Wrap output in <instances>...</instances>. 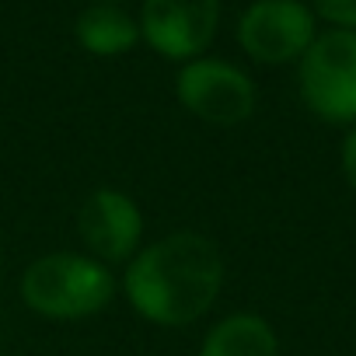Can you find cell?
<instances>
[{"instance_id": "6da1fadb", "label": "cell", "mask_w": 356, "mask_h": 356, "mask_svg": "<svg viewBox=\"0 0 356 356\" xmlns=\"http://www.w3.org/2000/svg\"><path fill=\"white\" fill-rule=\"evenodd\" d=\"M122 290L133 311L154 325H193L224 290V255L207 234L175 231L129 259Z\"/></svg>"}, {"instance_id": "7a4b0ae2", "label": "cell", "mask_w": 356, "mask_h": 356, "mask_svg": "<svg viewBox=\"0 0 356 356\" xmlns=\"http://www.w3.org/2000/svg\"><path fill=\"white\" fill-rule=\"evenodd\" d=\"M115 297V276L105 262L84 252H53L35 259L22 276V300L56 321L98 314Z\"/></svg>"}, {"instance_id": "3957f363", "label": "cell", "mask_w": 356, "mask_h": 356, "mask_svg": "<svg viewBox=\"0 0 356 356\" xmlns=\"http://www.w3.org/2000/svg\"><path fill=\"white\" fill-rule=\"evenodd\" d=\"M300 98L325 122L356 126V32L332 29L314 35L300 56Z\"/></svg>"}, {"instance_id": "277c9868", "label": "cell", "mask_w": 356, "mask_h": 356, "mask_svg": "<svg viewBox=\"0 0 356 356\" xmlns=\"http://www.w3.org/2000/svg\"><path fill=\"white\" fill-rule=\"evenodd\" d=\"M178 102L210 126H238L255 112V84L224 60H189L178 74Z\"/></svg>"}, {"instance_id": "5b68a950", "label": "cell", "mask_w": 356, "mask_h": 356, "mask_svg": "<svg viewBox=\"0 0 356 356\" xmlns=\"http://www.w3.org/2000/svg\"><path fill=\"white\" fill-rule=\"evenodd\" d=\"M241 49L269 67L300 60L314 42V15L300 0H255L238 25Z\"/></svg>"}, {"instance_id": "8992f818", "label": "cell", "mask_w": 356, "mask_h": 356, "mask_svg": "<svg viewBox=\"0 0 356 356\" xmlns=\"http://www.w3.org/2000/svg\"><path fill=\"white\" fill-rule=\"evenodd\" d=\"M220 22V0H143L140 32L168 60H196Z\"/></svg>"}, {"instance_id": "52a82bcc", "label": "cell", "mask_w": 356, "mask_h": 356, "mask_svg": "<svg viewBox=\"0 0 356 356\" xmlns=\"http://www.w3.org/2000/svg\"><path fill=\"white\" fill-rule=\"evenodd\" d=\"M77 234L88 245L91 259L105 266L129 262L140 252L136 245L143 238V213L126 193L95 189L77 213Z\"/></svg>"}, {"instance_id": "ba28073f", "label": "cell", "mask_w": 356, "mask_h": 356, "mask_svg": "<svg viewBox=\"0 0 356 356\" xmlns=\"http://www.w3.org/2000/svg\"><path fill=\"white\" fill-rule=\"evenodd\" d=\"M200 356H280V339L262 314L241 311L207 332Z\"/></svg>"}, {"instance_id": "9c48e42d", "label": "cell", "mask_w": 356, "mask_h": 356, "mask_svg": "<svg viewBox=\"0 0 356 356\" xmlns=\"http://www.w3.org/2000/svg\"><path fill=\"white\" fill-rule=\"evenodd\" d=\"M77 42L95 56H119L136 46L140 25L115 4H91L77 18Z\"/></svg>"}, {"instance_id": "30bf717a", "label": "cell", "mask_w": 356, "mask_h": 356, "mask_svg": "<svg viewBox=\"0 0 356 356\" xmlns=\"http://www.w3.org/2000/svg\"><path fill=\"white\" fill-rule=\"evenodd\" d=\"M314 8L335 29H353L356 32V0H314Z\"/></svg>"}, {"instance_id": "8fae6325", "label": "cell", "mask_w": 356, "mask_h": 356, "mask_svg": "<svg viewBox=\"0 0 356 356\" xmlns=\"http://www.w3.org/2000/svg\"><path fill=\"white\" fill-rule=\"evenodd\" d=\"M339 157H342V175H346V182H349V189L356 193V126L346 133Z\"/></svg>"}, {"instance_id": "7c38bea8", "label": "cell", "mask_w": 356, "mask_h": 356, "mask_svg": "<svg viewBox=\"0 0 356 356\" xmlns=\"http://www.w3.org/2000/svg\"><path fill=\"white\" fill-rule=\"evenodd\" d=\"M95 4H115V0H95Z\"/></svg>"}, {"instance_id": "4fadbf2b", "label": "cell", "mask_w": 356, "mask_h": 356, "mask_svg": "<svg viewBox=\"0 0 356 356\" xmlns=\"http://www.w3.org/2000/svg\"><path fill=\"white\" fill-rule=\"evenodd\" d=\"M0 356H4V353H0Z\"/></svg>"}]
</instances>
